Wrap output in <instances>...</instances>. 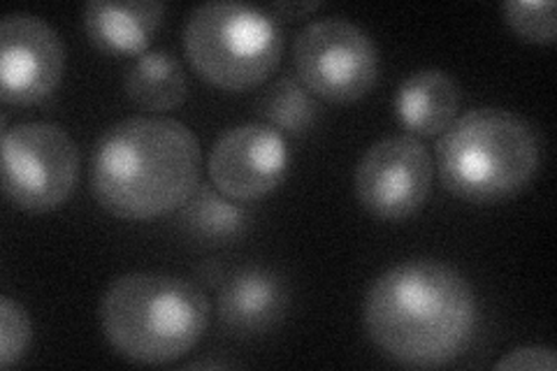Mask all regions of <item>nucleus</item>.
Here are the masks:
<instances>
[{"mask_svg":"<svg viewBox=\"0 0 557 371\" xmlns=\"http://www.w3.org/2000/svg\"><path fill=\"white\" fill-rule=\"evenodd\" d=\"M368 337L405 367H442L469 348L479 309L469 281L437 260H407L383 272L362 307Z\"/></svg>","mask_w":557,"mask_h":371,"instance_id":"obj_1","label":"nucleus"},{"mask_svg":"<svg viewBox=\"0 0 557 371\" xmlns=\"http://www.w3.org/2000/svg\"><path fill=\"white\" fill-rule=\"evenodd\" d=\"M200 143L170 116L137 114L104 131L91 153V193L119 219L147 221L180 209L200 180Z\"/></svg>","mask_w":557,"mask_h":371,"instance_id":"obj_2","label":"nucleus"},{"mask_svg":"<svg viewBox=\"0 0 557 371\" xmlns=\"http://www.w3.org/2000/svg\"><path fill=\"white\" fill-rule=\"evenodd\" d=\"M209 325V302L190 281L133 272L114 279L100 299V327L121 358L168 364L194 348Z\"/></svg>","mask_w":557,"mask_h":371,"instance_id":"obj_3","label":"nucleus"},{"mask_svg":"<svg viewBox=\"0 0 557 371\" xmlns=\"http://www.w3.org/2000/svg\"><path fill=\"white\" fill-rule=\"evenodd\" d=\"M440 180L469 202H497L520 193L542 165V145L528 119L499 108H476L453 119L440 135Z\"/></svg>","mask_w":557,"mask_h":371,"instance_id":"obj_4","label":"nucleus"},{"mask_svg":"<svg viewBox=\"0 0 557 371\" xmlns=\"http://www.w3.org/2000/svg\"><path fill=\"white\" fill-rule=\"evenodd\" d=\"M184 49L200 77L228 91H242L274 73L284 38L268 10L212 0L188 14Z\"/></svg>","mask_w":557,"mask_h":371,"instance_id":"obj_5","label":"nucleus"},{"mask_svg":"<svg viewBox=\"0 0 557 371\" xmlns=\"http://www.w3.org/2000/svg\"><path fill=\"white\" fill-rule=\"evenodd\" d=\"M298 79L323 100L351 102L379 79V51L368 30L344 16L307 24L293 47Z\"/></svg>","mask_w":557,"mask_h":371,"instance_id":"obj_6","label":"nucleus"},{"mask_svg":"<svg viewBox=\"0 0 557 371\" xmlns=\"http://www.w3.org/2000/svg\"><path fill=\"white\" fill-rule=\"evenodd\" d=\"M79 176L75 139L57 123H16L3 133V190L26 211L61 207Z\"/></svg>","mask_w":557,"mask_h":371,"instance_id":"obj_7","label":"nucleus"},{"mask_svg":"<svg viewBox=\"0 0 557 371\" xmlns=\"http://www.w3.org/2000/svg\"><path fill=\"white\" fill-rule=\"evenodd\" d=\"M432 156L413 135H391L372 145L356 168V196L376 219L399 221L425 205Z\"/></svg>","mask_w":557,"mask_h":371,"instance_id":"obj_8","label":"nucleus"},{"mask_svg":"<svg viewBox=\"0 0 557 371\" xmlns=\"http://www.w3.org/2000/svg\"><path fill=\"white\" fill-rule=\"evenodd\" d=\"M63 42L54 26L28 12L0 22V98L8 104L45 100L61 82Z\"/></svg>","mask_w":557,"mask_h":371,"instance_id":"obj_9","label":"nucleus"},{"mask_svg":"<svg viewBox=\"0 0 557 371\" xmlns=\"http://www.w3.org/2000/svg\"><path fill=\"white\" fill-rule=\"evenodd\" d=\"M209 180L235 202H256L284 182L288 149L268 123H242L225 131L207 158Z\"/></svg>","mask_w":557,"mask_h":371,"instance_id":"obj_10","label":"nucleus"},{"mask_svg":"<svg viewBox=\"0 0 557 371\" xmlns=\"http://www.w3.org/2000/svg\"><path fill=\"white\" fill-rule=\"evenodd\" d=\"M288 299L284 276L265 268H244L219 288V321L237 337L263 334L282 323Z\"/></svg>","mask_w":557,"mask_h":371,"instance_id":"obj_11","label":"nucleus"},{"mask_svg":"<svg viewBox=\"0 0 557 371\" xmlns=\"http://www.w3.org/2000/svg\"><path fill=\"white\" fill-rule=\"evenodd\" d=\"M165 5L159 0L108 3L91 0L84 8V26L89 40L108 54H143L159 30Z\"/></svg>","mask_w":557,"mask_h":371,"instance_id":"obj_12","label":"nucleus"},{"mask_svg":"<svg viewBox=\"0 0 557 371\" xmlns=\"http://www.w3.org/2000/svg\"><path fill=\"white\" fill-rule=\"evenodd\" d=\"M460 108V86L446 70L425 67L411 73L397 91V116L413 135H442Z\"/></svg>","mask_w":557,"mask_h":371,"instance_id":"obj_13","label":"nucleus"},{"mask_svg":"<svg viewBox=\"0 0 557 371\" xmlns=\"http://www.w3.org/2000/svg\"><path fill=\"white\" fill-rule=\"evenodd\" d=\"M124 88L133 102L149 112H168L186 100L184 67L172 51L149 49L126 67Z\"/></svg>","mask_w":557,"mask_h":371,"instance_id":"obj_14","label":"nucleus"},{"mask_svg":"<svg viewBox=\"0 0 557 371\" xmlns=\"http://www.w3.org/2000/svg\"><path fill=\"white\" fill-rule=\"evenodd\" d=\"M180 221L190 237L221 244L237 237L249 223V214L225 198L216 186H196L180 207Z\"/></svg>","mask_w":557,"mask_h":371,"instance_id":"obj_15","label":"nucleus"},{"mask_svg":"<svg viewBox=\"0 0 557 371\" xmlns=\"http://www.w3.org/2000/svg\"><path fill=\"white\" fill-rule=\"evenodd\" d=\"M258 110L274 128H282L290 135L307 133L323 112L321 102L293 75L276 79L265 96L258 100Z\"/></svg>","mask_w":557,"mask_h":371,"instance_id":"obj_16","label":"nucleus"},{"mask_svg":"<svg viewBox=\"0 0 557 371\" xmlns=\"http://www.w3.org/2000/svg\"><path fill=\"white\" fill-rule=\"evenodd\" d=\"M509 26L530 42L555 40V3L553 0H509L504 3Z\"/></svg>","mask_w":557,"mask_h":371,"instance_id":"obj_17","label":"nucleus"},{"mask_svg":"<svg viewBox=\"0 0 557 371\" xmlns=\"http://www.w3.org/2000/svg\"><path fill=\"white\" fill-rule=\"evenodd\" d=\"M30 344V318L12 297H0V367L10 369Z\"/></svg>","mask_w":557,"mask_h":371,"instance_id":"obj_18","label":"nucleus"},{"mask_svg":"<svg viewBox=\"0 0 557 371\" xmlns=\"http://www.w3.org/2000/svg\"><path fill=\"white\" fill-rule=\"evenodd\" d=\"M557 360L550 346H522L507 353L495 362V369H528V371H555Z\"/></svg>","mask_w":557,"mask_h":371,"instance_id":"obj_19","label":"nucleus"},{"mask_svg":"<svg viewBox=\"0 0 557 371\" xmlns=\"http://www.w3.org/2000/svg\"><path fill=\"white\" fill-rule=\"evenodd\" d=\"M319 8H321L319 0H309V3H302V0H298V3H295V0H282V3H272L268 8V14L282 16V20L290 22V20H302L305 14L319 10Z\"/></svg>","mask_w":557,"mask_h":371,"instance_id":"obj_20","label":"nucleus"},{"mask_svg":"<svg viewBox=\"0 0 557 371\" xmlns=\"http://www.w3.org/2000/svg\"><path fill=\"white\" fill-rule=\"evenodd\" d=\"M223 369V367H233L231 362H223V360H200V362H190L188 369Z\"/></svg>","mask_w":557,"mask_h":371,"instance_id":"obj_21","label":"nucleus"}]
</instances>
